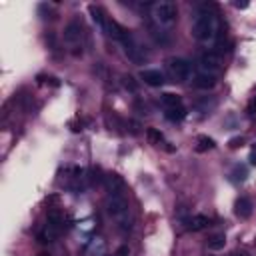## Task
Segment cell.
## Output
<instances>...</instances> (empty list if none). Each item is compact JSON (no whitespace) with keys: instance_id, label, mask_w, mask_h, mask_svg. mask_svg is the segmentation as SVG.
<instances>
[{"instance_id":"13","label":"cell","mask_w":256,"mask_h":256,"mask_svg":"<svg viewBox=\"0 0 256 256\" xmlns=\"http://www.w3.org/2000/svg\"><path fill=\"white\" fill-rule=\"evenodd\" d=\"M88 12H90V16H92V20H94V24L100 28V30H104V26H106V20H108V16L104 14V10L100 8V6H90L88 8Z\"/></svg>"},{"instance_id":"6","label":"cell","mask_w":256,"mask_h":256,"mask_svg":"<svg viewBox=\"0 0 256 256\" xmlns=\"http://www.w3.org/2000/svg\"><path fill=\"white\" fill-rule=\"evenodd\" d=\"M82 40V24L78 20H72L64 28V42L68 44H78Z\"/></svg>"},{"instance_id":"3","label":"cell","mask_w":256,"mask_h":256,"mask_svg":"<svg viewBox=\"0 0 256 256\" xmlns=\"http://www.w3.org/2000/svg\"><path fill=\"white\" fill-rule=\"evenodd\" d=\"M152 16L158 24L162 26H170L176 22V16H178V10H176V4L170 2V0H162V2H156L152 6Z\"/></svg>"},{"instance_id":"23","label":"cell","mask_w":256,"mask_h":256,"mask_svg":"<svg viewBox=\"0 0 256 256\" xmlns=\"http://www.w3.org/2000/svg\"><path fill=\"white\" fill-rule=\"evenodd\" d=\"M230 256H250L248 252H244V250H236V252H232Z\"/></svg>"},{"instance_id":"5","label":"cell","mask_w":256,"mask_h":256,"mask_svg":"<svg viewBox=\"0 0 256 256\" xmlns=\"http://www.w3.org/2000/svg\"><path fill=\"white\" fill-rule=\"evenodd\" d=\"M220 64H222V58H220L216 52H204V54L200 56V68H202V72L214 74V72L220 68Z\"/></svg>"},{"instance_id":"21","label":"cell","mask_w":256,"mask_h":256,"mask_svg":"<svg viewBox=\"0 0 256 256\" xmlns=\"http://www.w3.org/2000/svg\"><path fill=\"white\" fill-rule=\"evenodd\" d=\"M230 146H232V148H236V146H242V138H234V140H230Z\"/></svg>"},{"instance_id":"4","label":"cell","mask_w":256,"mask_h":256,"mask_svg":"<svg viewBox=\"0 0 256 256\" xmlns=\"http://www.w3.org/2000/svg\"><path fill=\"white\" fill-rule=\"evenodd\" d=\"M166 70H168V76L174 80V82H184L190 78V72H192V66L188 60L184 58H170L166 62Z\"/></svg>"},{"instance_id":"19","label":"cell","mask_w":256,"mask_h":256,"mask_svg":"<svg viewBox=\"0 0 256 256\" xmlns=\"http://www.w3.org/2000/svg\"><path fill=\"white\" fill-rule=\"evenodd\" d=\"M124 86L130 88V90H136V88H138V86L132 82V76H124Z\"/></svg>"},{"instance_id":"22","label":"cell","mask_w":256,"mask_h":256,"mask_svg":"<svg viewBox=\"0 0 256 256\" xmlns=\"http://www.w3.org/2000/svg\"><path fill=\"white\" fill-rule=\"evenodd\" d=\"M254 108H256V96H254V98L250 100V104H248V112H252Z\"/></svg>"},{"instance_id":"25","label":"cell","mask_w":256,"mask_h":256,"mask_svg":"<svg viewBox=\"0 0 256 256\" xmlns=\"http://www.w3.org/2000/svg\"><path fill=\"white\" fill-rule=\"evenodd\" d=\"M250 164H256V152L250 154Z\"/></svg>"},{"instance_id":"12","label":"cell","mask_w":256,"mask_h":256,"mask_svg":"<svg viewBox=\"0 0 256 256\" xmlns=\"http://www.w3.org/2000/svg\"><path fill=\"white\" fill-rule=\"evenodd\" d=\"M210 224V220H208V216H204V214H196V216H192L188 222H186V226H188V230H192V232H198V230H204L206 226Z\"/></svg>"},{"instance_id":"18","label":"cell","mask_w":256,"mask_h":256,"mask_svg":"<svg viewBox=\"0 0 256 256\" xmlns=\"http://www.w3.org/2000/svg\"><path fill=\"white\" fill-rule=\"evenodd\" d=\"M146 136H148V140H150L152 144H162V142H164L162 132L156 130V128H148V130H146Z\"/></svg>"},{"instance_id":"11","label":"cell","mask_w":256,"mask_h":256,"mask_svg":"<svg viewBox=\"0 0 256 256\" xmlns=\"http://www.w3.org/2000/svg\"><path fill=\"white\" fill-rule=\"evenodd\" d=\"M252 210H254V204L246 196H240L236 200V204H234V212H236L238 218H250L252 216Z\"/></svg>"},{"instance_id":"27","label":"cell","mask_w":256,"mask_h":256,"mask_svg":"<svg viewBox=\"0 0 256 256\" xmlns=\"http://www.w3.org/2000/svg\"><path fill=\"white\" fill-rule=\"evenodd\" d=\"M112 256H116V254H112Z\"/></svg>"},{"instance_id":"7","label":"cell","mask_w":256,"mask_h":256,"mask_svg":"<svg viewBox=\"0 0 256 256\" xmlns=\"http://www.w3.org/2000/svg\"><path fill=\"white\" fill-rule=\"evenodd\" d=\"M122 46H124L126 56H128L132 62H142V60H144V52H142V48L138 46V42H136L132 36H128V38L122 42Z\"/></svg>"},{"instance_id":"26","label":"cell","mask_w":256,"mask_h":256,"mask_svg":"<svg viewBox=\"0 0 256 256\" xmlns=\"http://www.w3.org/2000/svg\"><path fill=\"white\" fill-rule=\"evenodd\" d=\"M38 256H48V254H38Z\"/></svg>"},{"instance_id":"17","label":"cell","mask_w":256,"mask_h":256,"mask_svg":"<svg viewBox=\"0 0 256 256\" xmlns=\"http://www.w3.org/2000/svg\"><path fill=\"white\" fill-rule=\"evenodd\" d=\"M212 148H214V140H212V138H208V136H198V146H196L198 152L212 150Z\"/></svg>"},{"instance_id":"10","label":"cell","mask_w":256,"mask_h":256,"mask_svg":"<svg viewBox=\"0 0 256 256\" xmlns=\"http://www.w3.org/2000/svg\"><path fill=\"white\" fill-rule=\"evenodd\" d=\"M140 78L144 80V84L148 86H162L164 84V74L160 70H154V68H148V70H142L140 72Z\"/></svg>"},{"instance_id":"20","label":"cell","mask_w":256,"mask_h":256,"mask_svg":"<svg viewBox=\"0 0 256 256\" xmlns=\"http://www.w3.org/2000/svg\"><path fill=\"white\" fill-rule=\"evenodd\" d=\"M128 252H130V250H128V246L124 244V246H120V248H118L114 254H116V256H128Z\"/></svg>"},{"instance_id":"16","label":"cell","mask_w":256,"mask_h":256,"mask_svg":"<svg viewBox=\"0 0 256 256\" xmlns=\"http://www.w3.org/2000/svg\"><path fill=\"white\" fill-rule=\"evenodd\" d=\"M224 244H226V236L224 234H212L208 238V248L210 250H222Z\"/></svg>"},{"instance_id":"1","label":"cell","mask_w":256,"mask_h":256,"mask_svg":"<svg viewBox=\"0 0 256 256\" xmlns=\"http://www.w3.org/2000/svg\"><path fill=\"white\" fill-rule=\"evenodd\" d=\"M192 34H194V38L200 40V42H208V40H212L214 34H216V18H214L212 10H210L206 4L200 8V12H198V16H196V20H194Z\"/></svg>"},{"instance_id":"14","label":"cell","mask_w":256,"mask_h":256,"mask_svg":"<svg viewBox=\"0 0 256 256\" xmlns=\"http://www.w3.org/2000/svg\"><path fill=\"white\" fill-rule=\"evenodd\" d=\"M160 102H162L164 110H166V108H176V106H182V98H180L178 94H172V92H164V94L160 96Z\"/></svg>"},{"instance_id":"24","label":"cell","mask_w":256,"mask_h":256,"mask_svg":"<svg viewBox=\"0 0 256 256\" xmlns=\"http://www.w3.org/2000/svg\"><path fill=\"white\" fill-rule=\"evenodd\" d=\"M234 6H236V8H246L248 2H234Z\"/></svg>"},{"instance_id":"9","label":"cell","mask_w":256,"mask_h":256,"mask_svg":"<svg viewBox=\"0 0 256 256\" xmlns=\"http://www.w3.org/2000/svg\"><path fill=\"white\" fill-rule=\"evenodd\" d=\"M192 84L200 90H210L216 86V74H210V72H198L192 80Z\"/></svg>"},{"instance_id":"2","label":"cell","mask_w":256,"mask_h":256,"mask_svg":"<svg viewBox=\"0 0 256 256\" xmlns=\"http://www.w3.org/2000/svg\"><path fill=\"white\" fill-rule=\"evenodd\" d=\"M106 210H108V214L116 220V224H118V228H120L122 232H128V230H130L132 220H130L128 200H126L124 194H122V196H110V198H108V204H106Z\"/></svg>"},{"instance_id":"15","label":"cell","mask_w":256,"mask_h":256,"mask_svg":"<svg viewBox=\"0 0 256 256\" xmlns=\"http://www.w3.org/2000/svg\"><path fill=\"white\" fill-rule=\"evenodd\" d=\"M164 116L170 120V122H180L186 118V108L184 106H176V108H166L164 110Z\"/></svg>"},{"instance_id":"8","label":"cell","mask_w":256,"mask_h":256,"mask_svg":"<svg viewBox=\"0 0 256 256\" xmlns=\"http://www.w3.org/2000/svg\"><path fill=\"white\" fill-rule=\"evenodd\" d=\"M104 186L110 192V196H122L124 194V180L118 174H106L104 176Z\"/></svg>"}]
</instances>
